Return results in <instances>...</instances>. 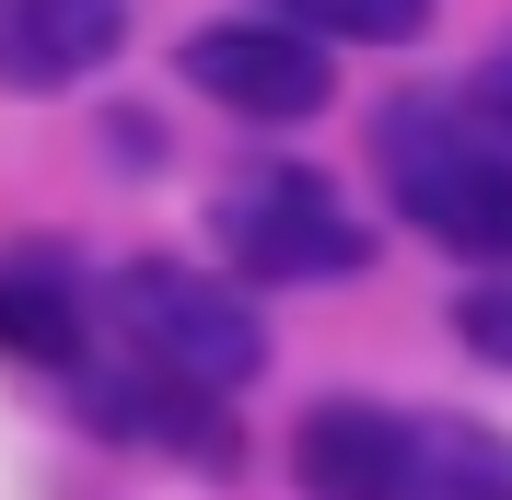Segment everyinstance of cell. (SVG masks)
<instances>
[{
	"instance_id": "cell-10",
	"label": "cell",
	"mask_w": 512,
	"mask_h": 500,
	"mask_svg": "<svg viewBox=\"0 0 512 500\" xmlns=\"http://www.w3.org/2000/svg\"><path fill=\"white\" fill-rule=\"evenodd\" d=\"M489 105H501V128H512V59H501V70H489Z\"/></svg>"
},
{
	"instance_id": "cell-5",
	"label": "cell",
	"mask_w": 512,
	"mask_h": 500,
	"mask_svg": "<svg viewBox=\"0 0 512 500\" xmlns=\"http://www.w3.org/2000/svg\"><path fill=\"white\" fill-rule=\"evenodd\" d=\"M187 82L233 117H315L338 94V70H326V35L291 24V12H222V24L187 35Z\"/></svg>"
},
{
	"instance_id": "cell-1",
	"label": "cell",
	"mask_w": 512,
	"mask_h": 500,
	"mask_svg": "<svg viewBox=\"0 0 512 500\" xmlns=\"http://www.w3.org/2000/svg\"><path fill=\"white\" fill-rule=\"evenodd\" d=\"M303 500H512V442L478 419H431V407L384 396H326L291 431Z\"/></svg>"
},
{
	"instance_id": "cell-9",
	"label": "cell",
	"mask_w": 512,
	"mask_h": 500,
	"mask_svg": "<svg viewBox=\"0 0 512 500\" xmlns=\"http://www.w3.org/2000/svg\"><path fill=\"white\" fill-rule=\"evenodd\" d=\"M454 326H466V349H478L489 373H512V268H489V280L454 303Z\"/></svg>"
},
{
	"instance_id": "cell-4",
	"label": "cell",
	"mask_w": 512,
	"mask_h": 500,
	"mask_svg": "<svg viewBox=\"0 0 512 500\" xmlns=\"http://www.w3.org/2000/svg\"><path fill=\"white\" fill-rule=\"evenodd\" d=\"M222 256L245 280H350L361 256H373V233L350 221L338 175H315V163H256V175L222 187Z\"/></svg>"
},
{
	"instance_id": "cell-3",
	"label": "cell",
	"mask_w": 512,
	"mask_h": 500,
	"mask_svg": "<svg viewBox=\"0 0 512 500\" xmlns=\"http://www.w3.org/2000/svg\"><path fill=\"white\" fill-rule=\"evenodd\" d=\"M105 314H117L128 361H152V373L187 384V396H233V384H256V361H268V326L245 314V291H233V280H198V268H175V256L117 268Z\"/></svg>"
},
{
	"instance_id": "cell-8",
	"label": "cell",
	"mask_w": 512,
	"mask_h": 500,
	"mask_svg": "<svg viewBox=\"0 0 512 500\" xmlns=\"http://www.w3.org/2000/svg\"><path fill=\"white\" fill-rule=\"evenodd\" d=\"M268 12H291L315 35H350V47H408L431 24V0H268Z\"/></svg>"
},
{
	"instance_id": "cell-7",
	"label": "cell",
	"mask_w": 512,
	"mask_h": 500,
	"mask_svg": "<svg viewBox=\"0 0 512 500\" xmlns=\"http://www.w3.org/2000/svg\"><path fill=\"white\" fill-rule=\"evenodd\" d=\"M0 349L12 361H82L94 349V291H82V268L47 245L0 256Z\"/></svg>"
},
{
	"instance_id": "cell-2",
	"label": "cell",
	"mask_w": 512,
	"mask_h": 500,
	"mask_svg": "<svg viewBox=\"0 0 512 500\" xmlns=\"http://www.w3.org/2000/svg\"><path fill=\"white\" fill-rule=\"evenodd\" d=\"M373 175L396 198V221H419L466 268H512V140L466 128L454 105H384L373 117Z\"/></svg>"
},
{
	"instance_id": "cell-6",
	"label": "cell",
	"mask_w": 512,
	"mask_h": 500,
	"mask_svg": "<svg viewBox=\"0 0 512 500\" xmlns=\"http://www.w3.org/2000/svg\"><path fill=\"white\" fill-rule=\"evenodd\" d=\"M128 47V0H0V82L12 94H70Z\"/></svg>"
}]
</instances>
